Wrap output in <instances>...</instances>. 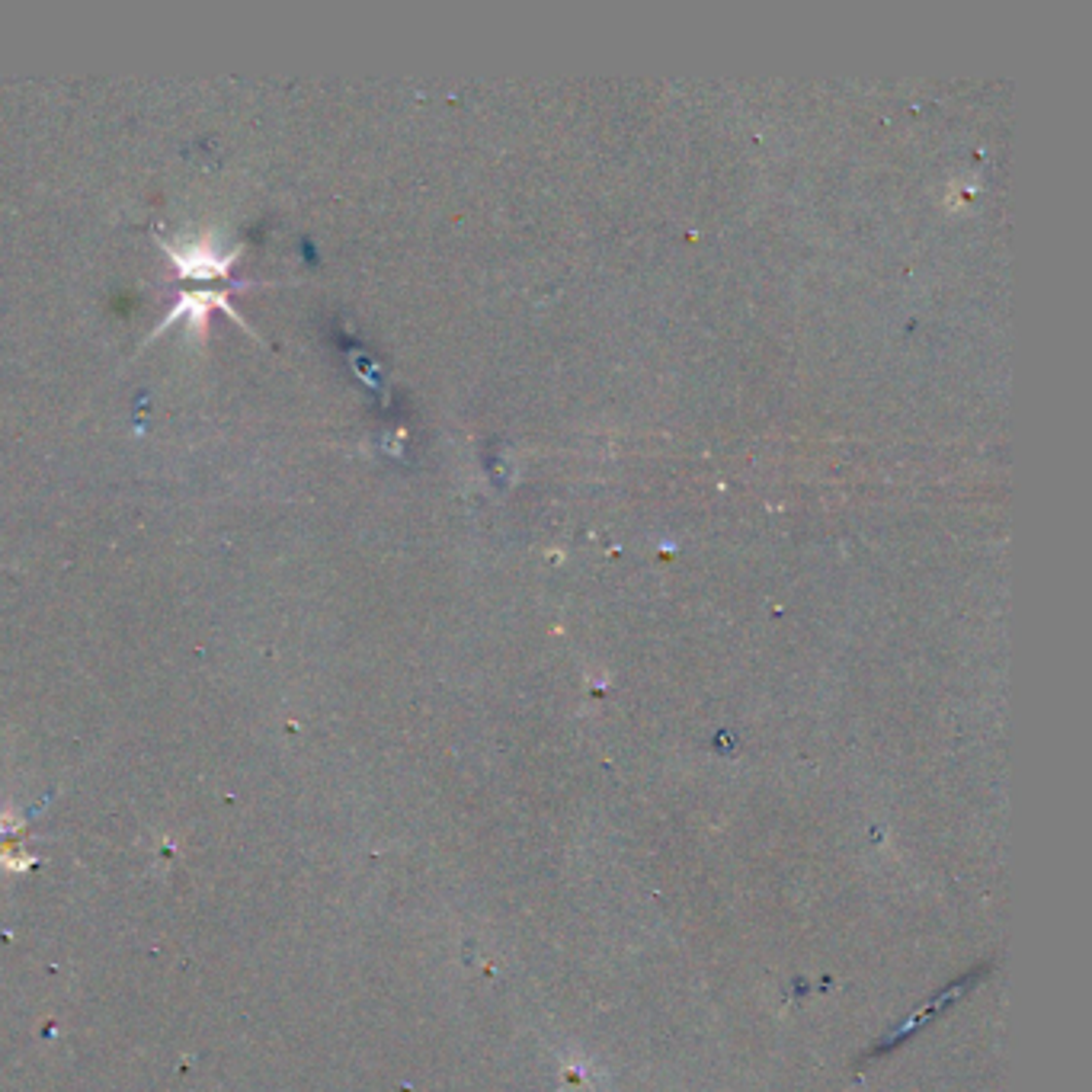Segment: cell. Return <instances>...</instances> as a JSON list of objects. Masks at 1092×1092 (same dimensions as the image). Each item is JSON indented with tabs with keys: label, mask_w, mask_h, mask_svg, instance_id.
I'll return each mask as SVG.
<instances>
[{
	"label": "cell",
	"mask_w": 1092,
	"mask_h": 1092,
	"mask_svg": "<svg viewBox=\"0 0 1092 1092\" xmlns=\"http://www.w3.org/2000/svg\"><path fill=\"white\" fill-rule=\"evenodd\" d=\"M173 260L180 263L186 275H222L231 267L228 253H215L212 247H202L196 253H173Z\"/></svg>",
	"instance_id": "6da1fadb"
}]
</instances>
